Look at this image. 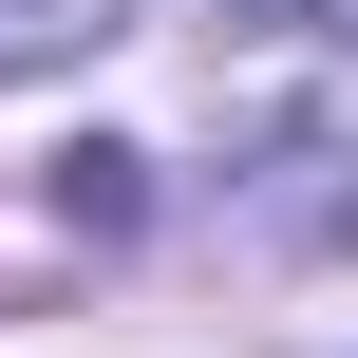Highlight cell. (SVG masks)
I'll list each match as a JSON object with an SVG mask.
<instances>
[{"label": "cell", "instance_id": "obj_2", "mask_svg": "<svg viewBox=\"0 0 358 358\" xmlns=\"http://www.w3.org/2000/svg\"><path fill=\"white\" fill-rule=\"evenodd\" d=\"M245 19H283V38H358V0H245Z\"/></svg>", "mask_w": 358, "mask_h": 358}, {"label": "cell", "instance_id": "obj_1", "mask_svg": "<svg viewBox=\"0 0 358 358\" xmlns=\"http://www.w3.org/2000/svg\"><path fill=\"white\" fill-rule=\"evenodd\" d=\"M113 0H0V76H38V57H76Z\"/></svg>", "mask_w": 358, "mask_h": 358}]
</instances>
